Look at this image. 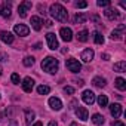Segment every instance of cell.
<instances>
[{
  "label": "cell",
  "mask_w": 126,
  "mask_h": 126,
  "mask_svg": "<svg viewBox=\"0 0 126 126\" xmlns=\"http://www.w3.org/2000/svg\"><path fill=\"white\" fill-rule=\"evenodd\" d=\"M50 15H52V18H55L56 21H61V22H64L67 18H68V12H67V9L62 6V5H59V3H53V5H50Z\"/></svg>",
  "instance_id": "6da1fadb"
},
{
  "label": "cell",
  "mask_w": 126,
  "mask_h": 126,
  "mask_svg": "<svg viewBox=\"0 0 126 126\" xmlns=\"http://www.w3.org/2000/svg\"><path fill=\"white\" fill-rule=\"evenodd\" d=\"M58 67H59V62H58V59L53 58V56H46V58L42 61V68H43L46 73L53 74V73L58 71Z\"/></svg>",
  "instance_id": "7a4b0ae2"
},
{
  "label": "cell",
  "mask_w": 126,
  "mask_h": 126,
  "mask_svg": "<svg viewBox=\"0 0 126 126\" xmlns=\"http://www.w3.org/2000/svg\"><path fill=\"white\" fill-rule=\"evenodd\" d=\"M65 65H67V68H68L71 73H79V71L82 70V64H80V62H79L77 59H74V58L67 59Z\"/></svg>",
  "instance_id": "3957f363"
},
{
  "label": "cell",
  "mask_w": 126,
  "mask_h": 126,
  "mask_svg": "<svg viewBox=\"0 0 126 126\" xmlns=\"http://www.w3.org/2000/svg\"><path fill=\"white\" fill-rule=\"evenodd\" d=\"M46 42H47L49 49H52V50H56V49L59 47L58 40H56V36H55L53 33H47V34H46Z\"/></svg>",
  "instance_id": "277c9868"
},
{
  "label": "cell",
  "mask_w": 126,
  "mask_h": 126,
  "mask_svg": "<svg viewBox=\"0 0 126 126\" xmlns=\"http://www.w3.org/2000/svg\"><path fill=\"white\" fill-rule=\"evenodd\" d=\"M59 36H61V39L64 40V42H71V39H73V31H71V28H68V27H62V28L59 30Z\"/></svg>",
  "instance_id": "5b68a950"
},
{
  "label": "cell",
  "mask_w": 126,
  "mask_h": 126,
  "mask_svg": "<svg viewBox=\"0 0 126 126\" xmlns=\"http://www.w3.org/2000/svg\"><path fill=\"white\" fill-rule=\"evenodd\" d=\"M11 6H12V3L11 2H3L2 5H0V15H2L3 18H9L11 16Z\"/></svg>",
  "instance_id": "8992f818"
},
{
  "label": "cell",
  "mask_w": 126,
  "mask_h": 126,
  "mask_svg": "<svg viewBox=\"0 0 126 126\" xmlns=\"http://www.w3.org/2000/svg\"><path fill=\"white\" fill-rule=\"evenodd\" d=\"M30 8H31V2H28V0L22 2V3L18 6V14H19V16H21V18H25V16H27V12H28Z\"/></svg>",
  "instance_id": "52a82bcc"
},
{
  "label": "cell",
  "mask_w": 126,
  "mask_h": 126,
  "mask_svg": "<svg viewBox=\"0 0 126 126\" xmlns=\"http://www.w3.org/2000/svg\"><path fill=\"white\" fill-rule=\"evenodd\" d=\"M14 31H15V34H18V36H21V37H25V36H28L30 28H28L27 25H24V24H18V25L14 27Z\"/></svg>",
  "instance_id": "ba28073f"
},
{
  "label": "cell",
  "mask_w": 126,
  "mask_h": 126,
  "mask_svg": "<svg viewBox=\"0 0 126 126\" xmlns=\"http://www.w3.org/2000/svg\"><path fill=\"white\" fill-rule=\"evenodd\" d=\"M82 99L85 101V104L92 105V104L95 102V94H94L92 91H85V92L82 94Z\"/></svg>",
  "instance_id": "9c48e42d"
},
{
  "label": "cell",
  "mask_w": 126,
  "mask_h": 126,
  "mask_svg": "<svg viewBox=\"0 0 126 126\" xmlns=\"http://www.w3.org/2000/svg\"><path fill=\"white\" fill-rule=\"evenodd\" d=\"M125 30H126V25H125V24H120V25L117 27V30H114V31L111 33V40H120Z\"/></svg>",
  "instance_id": "30bf717a"
},
{
  "label": "cell",
  "mask_w": 126,
  "mask_h": 126,
  "mask_svg": "<svg viewBox=\"0 0 126 126\" xmlns=\"http://www.w3.org/2000/svg\"><path fill=\"white\" fill-rule=\"evenodd\" d=\"M76 116L80 119V120H83V122H86L88 120V117H89V113H88V110L85 108V107H77L76 108Z\"/></svg>",
  "instance_id": "8fae6325"
},
{
  "label": "cell",
  "mask_w": 126,
  "mask_h": 126,
  "mask_svg": "<svg viewBox=\"0 0 126 126\" xmlns=\"http://www.w3.org/2000/svg\"><path fill=\"white\" fill-rule=\"evenodd\" d=\"M94 50L92 49H85L83 52H82V55H80V58H82V61L83 62H91L92 59H94Z\"/></svg>",
  "instance_id": "7c38bea8"
},
{
  "label": "cell",
  "mask_w": 126,
  "mask_h": 126,
  "mask_svg": "<svg viewBox=\"0 0 126 126\" xmlns=\"http://www.w3.org/2000/svg\"><path fill=\"white\" fill-rule=\"evenodd\" d=\"M33 88H34V80H33L31 77H25V79L22 80V89H24L25 92H31Z\"/></svg>",
  "instance_id": "4fadbf2b"
},
{
  "label": "cell",
  "mask_w": 126,
  "mask_h": 126,
  "mask_svg": "<svg viewBox=\"0 0 126 126\" xmlns=\"http://www.w3.org/2000/svg\"><path fill=\"white\" fill-rule=\"evenodd\" d=\"M49 105H50L52 110H56V111H59V110L62 108V102H61V99H59V98H55V96L49 98Z\"/></svg>",
  "instance_id": "5bb4252c"
},
{
  "label": "cell",
  "mask_w": 126,
  "mask_h": 126,
  "mask_svg": "<svg viewBox=\"0 0 126 126\" xmlns=\"http://www.w3.org/2000/svg\"><path fill=\"white\" fill-rule=\"evenodd\" d=\"M110 113H111V116L114 119L120 117V114H122V105L120 104H111L110 105Z\"/></svg>",
  "instance_id": "9a60e30c"
},
{
  "label": "cell",
  "mask_w": 126,
  "mask_h": 126,
  "mask_svg": "<svg viewBox=\"0 0 126 126\" xmlns=\"http://www.w3.org/2000/svg\"><path fill=\"white\" fill-rule=\"evenodd\" d=\"M104 15H105L108 19H111V21H114V19H117V18L120 16L119 11H117V9H111V8H108V9L104 12Z\"/></svg>",
  "instance_id": "2e32d148"
},
{
  "label": "cell",
  "mask_w": 126,
  "mask_h": 126,
  "mask_svg": "<svg viewBox=\"0 0 126 126\" xmlns=\"http://www.w3.org/2000/svg\"><path fill=\"white\" fill-rule=\"evenodd\" d=\"M0 40L8 43V45H11V43H14V36L9 31H2V33H0Z\"/></svg>",
  "instance_id": "e0dca14e"
},
{
  "label": "cell",
  "mask_w": 126,
  "mask_h": 126,
  "mask_svg": "<svg viewBox=\"0 0 126 126\" xmlns=\"http://www.w3.org/2000/svg\"><path fill=\"white\" fill-rule=\"evenodd\" d=\"M31 27L36 31H40L42 30V21H40L39 16H31Z\"/></svg>",
  "instance_id": "ac0fdd59"
},
{
  "label": "cell",
  "mask_w": 126,
  "mask_h": 126,
  "mask_svg": "<svg viewBox=\"0 0 126 126\" xmlns=\"http://www.w3.org/2000/svg\"><path fill=\"white\" fill-rule=\"evenodd\" d=\"M114 71L117 73H125L126 71V61H119L114 64Z\"/></svg>",
  "instance_id": "d6986e66"
},
{
  "label": "cell",
  "mask_w": 126,
  "mask_h": 126,
  "mask_svg": "<svg viewBox=\"0 0 126 126\" xmlns=\"http://www.w3.org/2000/svg\"><path fill=\"white\" fill-rule=\"evenodd\" d=\"M25 113V125H31V122L34 120V117H36V114H34V111L33 110H25L24 111Z\"/></svg>",
  "instance_id": "ffe728a7"
},
{
  "label": "cell",
  "mask_w": 126,
  "mask_h": 126,
  "mask_svg": "<svg viewBox=\"0 0 126 126\" xmlns=\"http://www.w3.org/2000/svg\"><path fill=\"white\" fill-rule=\"evenodd\" d=\"M76 37H77L79 42H88V39H89V33H88V30H82V31L77 33Z\"/></svg>",
  "instance_id": "44dd1931"
},
{
  "label": "cell",
  "mask_w": 126,
  "mask_h": 126,
  "mask_svg": "<svg viewBox=\"0 0 126 126\" xmlns=\"http://www.w3.org/2000/svg\"><path fill=\"white\" fill-rule=\"evenodd\" d=\"M114 85H116V88H117L119 91H125V89H126V80L122 79V77H117L116 82H114Z\"/></svg>",
  "instance_id": "7402d4cb"
},
{
  "label": "cell",
  "mask_w": 126,
  "mask_h": 126,
  "mask_svg": "<svg viewBox=\"0 0 126 126\" xmlns=\"http://www.w3.org/2000/svg\"><path fill=\"white\" fill-rule=\"evenodd\" d=\"M92 83L96 86V88H104L105 86V79L104 77H94V80H92Z\"/></svg>",
  "instance_id": "603a6c76"
},
{
  "label": "cell",
  "mask_w": 126,
  "mask_h": 126,
  "mask_svg": "<svg viewBox=\"0 0 126 126\" xmlns=\"http://www.w3.org/2000/svg\"><path fill=\"white\" fill-rule=\"evenodd\" d=\"M92 122H94L95 125H98V126H101V125H104V122H105V119H104V117H102L101 114H98V113H96V114H94V116H92Z\"/></svg>",
  "instance_id": "cb8c5ba5"
},
{
  "label": "cell",
  "mask_w": 126,
  "mask_h": 126,
  "mask_svg": "<svg viewBox=\"0 0 126 126\" xmlns=\"http://www.w3.org/2000/svg\"><path fill=\"white\" fill-rule=\"evenodd\" d=\"M37 92H39V95H47V94L50 92V88L46 86V85H40V86L37 88Z\"/></svg>",
  "instance_id": "d4e9b609"
},
{
  "label": "cell",
  "mask_w": 126,
  "mask_h": 126,
  "mask_svg": "<svg viewBox=\"0 0 126 126\" xmlns=\"http://www.w3.org/2000/svg\"><path fill=\"white\" fill-rule=\"evenodd\" d=\"M86 19H88L86 15H83V14H77V15L74 16V24H83Z\"/></svg>",
  "instance_id": "484cf974"
},
{
  "label": "cell",
  "mask_w": 126,
  "mask_h": 126,
  "mask_svg": "<svg viewBox=\"0 0 126 126\" xmlns=\"http://www.w3.org/2000/svg\"><path fill=\"white\" fill-rule=\"evenodd\" d=\"M94 40H95V43H98V45H102V43H104V37H102V34L98 33V31L94 33Z\"/></svg>",
  "instance_id": "4316f807"
},
{
  "label": "cell",
  "mask_w": 126,
  "mask_h": 126,
  "mask_svg": "<svg viewBox=\"0 0 126 126\" xmlns=\"http://www.w3.org/2000/svg\"><path fill=\"white\" fill-rule=\"evenodd\" d=\"M98 104H99V107H105V105L108 104L107 95H99V96H98Z\"/></svg>",
  "instance_id": "83f0119b"
},
{
  "label": "cell",
  "mask_w": 126,
  "mask_h": 126,
  "mask_svg": "<svg viewBox=\"0 0 126 126\" xmlns=\"http://www.w3.org/2000/svg\"><path fill=\"white\" fill-rule=\"evenodd\" d=\"M22 64H24L25 67H31V65L34 64V58H33V56H25L24 61H22Z\"/></svg>",
  "instance_id": "f1b7e54d"
},
{
  "label": "cell",
  "mask_w": 126,
  "mask_h": 126,
  "mask_svg": "<svg viewBox=\"0 0 126 126\" xmlns=\"http://www.w3.org/2000/svg\"><path fill=\"white\" fill-rule=\"evenodd\" d=\"M11 80H12V83H14V85H19V82H21V79H19V74L14 73V74L11 76Z\"/></svg>",
  "instance_id": "f546056e"
},
{
  "label": "cell",
  "mask_w": 126,
  "mask_h": 126,
  "mask_svg": "<svg viewBox=\"0 0 126 126\" xmlns=\"http://www.w3.org/2000/svg\"><path fill=\"white\" fill-rule=\"evenodd\" d=\"M110 0H98V2H96V5L98 6H101V8H107V6H110Z\"/></svg>",
  "instance_id": "4dcf8cb0"
},
{
  "label": "cell",
  "mask_w": 126,
  "mask_h": 126,
  "mask_svg": "<svg viewBox=\"0 0 126 126\" xmlns=\"http://www.w3.org/2000/svg\"><path fill=\"white\" fill-rule=\"evenodd\" d=\"M74 6H76V8H79V9H83V8H86V6H88V3H86V2H76V3H74Z\"/></svg>",
  "instance_id": "1f68e13d"
},
{
  "label": "cell",
  "mask_w": 126,
  "mask_h": 126,
  "mask_svg": "<svg viewBox=\"0 0 126 126\" xmlns=\"http://www.w3.org/2000/svg\"><path fill=\"white\" fill-rule=\"evenodd\" d=\"M64 92H65V94H74V88H71V86H65V88H64Z\"/></svg>",
  "instance_id": "d6a6232c"
},
{
  "label": "cell",
  "mask_w": 126,
  "mask_h": 126,
  "mask_svg": "<svg viewBox=\"0 0 126 126\" xmlns=\"http://www.w3.org/2000/svg\"><path fill=\"white\" fill-rule=\"evenodd\" d=\"M74 83H76L77 86H83V85H85V82H83L82 79H74Z\"/></svg>",
  "instance_id": "836d02e7"
},
{
  "label": "cell",
  "mask_w": 126,
  "mask_h": 126,
  "mask_svg": "<svg viewBox=\"0 0 126 126\" xmlns=\"http://www.w3.org/2000/svg\"><path fill=\"white\" fill-rule=\"evenodd\" d=\"M101 58H102L104 61H107V59L110 58V55H108V53H102V55H101Z\"/></svg>",
  "instance_id": "e575fe53"
},
{
  "label": "cell",
  "mask_w": 126,
  "mask_h": 126,
  "mask_svg": "<svg viewBox=\"0 0 126 126\" xmlns=\"http://www.w3.org/2000/svg\"><path fill=\"white\" fill-rule=\"evenodd\" d=\"M113 126H125V125H123L122 122H117V120H116V122H113Z\"/></svg>",
  "instance_id": "d590c367"
},
{
  "label": "cell",
  "mask_w": 126,
  "mask_h": 126,
  "mask_svg": "<svg viewBox=\"0 0 126 126\" xmlns=\"http://www.w3.org/2000/svg\"><path fill=\"white\" fill-rule=\"evenodd\" d=\"M6 58H8V56H6L5 53H0V61H8Z\"/></svg>",
  "instance_id": "8d00e7d4"
},
{
  "label": "cell",
  "mask_w": 126,
  "mask_h": 126,
  "mask_svg": "<svg viewBox=\"0 0 126 126\" xmlns=\"http://www.w3.org/2000/svg\"><path fill=\"white\" fill-rule=\"evenodd\" d=\"M47 126H58V125H56V122H55V120H52V122H49V125H47Z\"/></svg>",
  "instance_id": "74e56055"
},
{
  "label": "cell",
  "mask_w": 126,
  "mask_h": 126,
  "mask_svg": "<svg viewBox=\"0 0 126 126\" xmlns=\"http://www.w3.org/2000/svg\"><path fill=\"white\" fill-rule=\"evenodd\" d=\"M45 25H46V27H52V22H50V21H46Z\"/></svg>",
  "instance_id": "f35d334b"
},
{
  "label": "cell",
  "mask_w": 126,
  "mask_h": 126,
  "mask_svg": "<svg viewBox=\"0 0 126 126\" xmlns=\"http://www.w3.org/2000/svg\"><path fill=\"white\" fill-rule=\"evenodd\" d=\"M33 126H43V125H42V122H37V123H34Z\"/></svg>",
  "instance_id": "ab89813d"
},
{
  "label": "cell",
  "mask_w": 126,
  "mask_h": 126,
  "mask_svg": "<svg viewBox=\"0 0 126 126\" xmlns=\"http://www.w3.org/2000/svg\"><path fill=\"white\" fill-rule=\"evenodd\" d=\"M11 126H16V123H15V122H12V123H11Z\"/></svg>",
  "instance_id": "60d3db41"
},
{
  "label": "cell",
  "mask_w": 126,
  "mask_h": 126,
  "mask_svg": "<svg viewBox=\"0 0 126 126\" xmlns=\"http://www.w3.org/2000/svg\"><path fill=\"white\" fill-rule=\"evenodd\" d=\"M70 126H77V123H71V125H70Z\"/></svg>",
  "instance_id": "b9f144b4"
},
{
  "label": "cell",
  "mask_w": 126,
  "mask_h": 126,
  "mask_svg": "<svg viewBox=\"0 0 126 126\" xmlns=\"http://www.w3.org/2000/svg\"><path fill=\"white\" fill-rule=\"evenodd\" d=\"M0 76H2V67H0Z\"/></svg>",
  "instance_id": "7bdbcfd3"
}]
</instances>
